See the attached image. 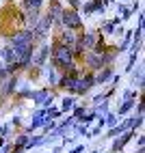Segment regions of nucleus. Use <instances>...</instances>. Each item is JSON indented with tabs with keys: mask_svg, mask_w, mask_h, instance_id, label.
I'll return each mask as SVG.
<instances>
[{
	"mask_svg": "<svg viewBox=\"0 0 145 153\" xmlns=\"http://www.w3.org/2000/svg\"><path fill=\"white\" fill-rule=\"evenodd\" d=\"M82 58H85V67L89 71H100L102 67H106L113 60L110 54H98V52H89L87 56H82Z\"/></svg>",
	"mask_w": 145,
	"mask_h": 153,
	"instance_id": "nucleus-2",
	"label": "nucleus"
},
{
	"mask_svg": "<svg viewBox=\"0 0 145 153\" xmlns=\"http://www.w3.org/2000/svg\"><path fill=\"white\" fill-rule=\"evenodd\" d=\"M48 99V91L44 88V91H39V93L35 95V101H37V104H41V101H46Z\"/></svg>",
	"mask_w": 145,
	"mask_h": 153,
	"instance_id": "nucleus-17",
	"label": "nucleus"
},
{
	"mask_svg": "<svg viewBox=\"0 0 145 153\" xmlns=\"http://www.w3.org/2000/svg\"><path fill=\"white\" fill-rule=\"evenodd\" d=\"M52 63L59 67V69H63V71H69V69H74V54H71V50L65 48V45H61L59 41L52 45Z\"/></svg>",
	"mask_w": 145,
	"mask_h": 153,
	"instance_id": "nucleus-1",
	"label": "nucleus"
},
{
	"mask_svg": "<svg viewBox=\"0 0 145 153\" xmlns=\"http://www.w3.org/2000/svg\"><path fill=\"white\" fill-rule=\"evenodd\" d=\"M130 136H132V131H128V134H123L121 138H117V140H115V145H113V151L117 153L119 149H123V147H126V142L130 140Z\"/></svg>",
	"mask_w": 145,
	"mask_h": 153,
	"instance_id": "nucleus-12",
	"label": "nucleus"
},
{
	"mask_svg": "<svg viewBox=\"0 0 145 153\" xmlns=\"http://www.w3.org/2000/svg\"><path fill=\"white\" fill-rule=\"evenodd\" d=\"M76 43H78L82 50H91V48H95V43H98L95 33H82V35L76 39Z\"/></svg>",
	"mask_w": 145,
	"mask_h": 153,
	"instance_id": "nucleus-6",
	"label": "nucleus"
},
{
	"mask_svg": "<svg viewBox=\"0 0 145 153\" xmlns=\"http://www.w3.org/2000/svg\"><path fill=\"white\" fill-rule=\"evenodd\" d=\"M134 82L139 84V88H143V67L137 69V74H134Z\"/></svg>",
	"mask_w": 145,
	"mask_h": 153,
	"instance_id": "nucleus-14",
	"label": "nucleus"
},
{
	"mask_svg": "<svg viewBox=\"0 0 145 153\" xmlns=\"http://www.w3.org/2000/svg\"><path fill=\"white\" fill-rule=\"evenodd\" d=\"M48 54H50V48H48V45H41V48H39V52L33 54V56H35V58H33V65H35L37 69H39V67H44V65H46V60H48Z\"/></svg>",
	"mask_w": 145,
	"mask_h": 153,
	"instance_id": "nucleus-9",
	"label": "nucleus"
},
{
	"mask_svg": "<svg viewBox=\"0 0 145 153\" xmlns=\"http://www.w3.org/2000/svg\"><path fill=\"white\" fill-rule=\"evenodd\" d=\"M134 104H137L134 99H126V101L121 104V108H119V114H128V112L132 110V106H134Z\"/></svg>",
	"mask_w": 145,
	"mask_h": 153,
	"instance_id": "nucleus-13",
	"label": "nucleus"
},
{
	"mask_svg": "<svg viewBox=\"0 0 145 153\" xmlns=\"http://www.w3.org/2000/svg\"><path fill=\"white\" fill-rule=\"evenodd\" d=\"M9 45L11 48H15V45H35V33L28 30V28H22L20 33H15L11 37V43Z\"/></svg>",
	"mask_w": 145,
	"mask_h": 153,
	"instance_id": "nucleus-4",
	"label": "nucleus"
},
{
	"mask_svg": "<svg viewBox=\"0 0 145 153\" xmlns=\"http://www.w3.org/2000/svg\"><path fill=\"white\" fill-rule=\"evenodd\" d=\"M48 80H50V84H56V74H54V71H50V76H48Z\"/></svg>",
	"mask_w": 145,
	"mask_h": 153,
	"instance_id": "nucleus-18",
	"label": "nucleus"
},
{
	"mask_svg": "<svg viewBox=\"0 0 145 153\" xmlns=\"http://www.w3.org/2000/svg\"><path fill=\"white\" fill-rule=\"evenodd\" d=\"M2 60H5L7 65H13V63H15V54H13V48H11V45H7V48L2 50Z\"/></svg>",
	"mask_w": 145,
	"mask_h": 153,
	"instance_id": "nucleus-11",
	"label": "nucleus"
},
{
	"mask_svg": "<svg viewBox=\"0 0 145 153\" xmlns=\"http://www.w3.org/2000/svg\"><path fill=\"white\" fill-rule=\"evenodd\" d=\"M59 24L63 26V28H67V30L80 28V15H78V11H76V9H65V11H61Z\"/></svg>",
	"mask_w": 145,
	"mask_h": 153,
	"instance_id": "nucleus-3",
	"label": "nucleus"
},
{
	"mask_svg": "<svg viewBox=\"0 0 145 153\" xmlns=\"http://www.w3.org/2000/svg\"><path fill=\"white\" fill-rule=\"evenodd\" d=\"M130 37H132V35H128V39H123V43H121V48H119V50H126V48H128V43H130Z\"/></svg>",
	"mask_w": 145,
	"mask_h": 153,
	"instance_id": "nucleus-19",
	"label": "nucleus"
},
{
	"mask_svg": "<svg viewBox=\"0 0 145 153\" xmlns=\"http://www.w3.org/2000/svg\"><path fill=\"white\" fill-rule=\"evenodd\" d=\"M26 2H28V9H35V11L44 7V0H26Z\"/></svg>",
	"mask_w": 145,
	"mask_h": 153,
	"instance_id": "nucleus-15",
	"label": "nucleus"
},
{
	"mask_svg": "<svg viewBox=\"0 0 145 153\" xmlns=\"http://www.w3.org/2000/svg\"><path fill=\"white\" fill-rule=\"evenodd\" d=\"M82 114V106H76V112H74V119H78Z\"/></svg>",
	"mask_w": 145,
	"mask_h": 153,
	"instance_id": "nucleus-20",
	"label": "nucleus"
},
{
	"mask_svg": "<svg viewBox=\"0 0 145 153\" xmlns=\"http://www.w3.org/2000/svg\"><path fill=\"white\" fill-rule=\"evenodd\" d=\"M93 84H95V76H93V74H85V78H78V86H76L74 93L76 95H85Z\"/></svg>",
	"mask_w": 145,
	"mask_h": 153,
	"instance_id": "nucleus-5",
	"label": "nucleus"
},
{
	"mask_svg": "<svg viewBox=\"0 0 145 153\" xmlns=\"http://www.w3.org/2000/svg\"><path fill=\"white\" fill-rule=\"evenodd\" d=\"M113 78V67H102L100 69V74L95 76V84H104V82H108V80Z\"/></svg>",
	"mask_w": 145,
	"mask_h": 153,
	"instance_id": "nucleus-10",
	"label": "nucleus"
},
{
	"mask_svg": "<svg viewBox=\"0 0 145 153\" xmlns=\"http://www.w3.org/2000/svg\"><path fill=\"white\" fill-rule=\"evenodd\" d=\"M69 108H74V99H63V106H61V112H67Z\"/></svg>",
	"mask_w": 145,
	"mask_h": 153,
	"instance_id": "nucleus-16",
	"label": "nucleus"
},
{
	"mask_svg": "<svg viewBox=\"0 0 145 153\" xmlns=\"http://www.w3.org/2000/svg\"><path fill=\"white\" fill-rule=\"evenodd\" d=\"M76 39H78V37L74 35V30H67V28H63V33L59 35V43L71 50V48H74V43H76Z\"/></svg>",
	"mask_w": 145,
	"mask_h": 153,
	"instance_id": "nucleus-8",
	"label": "nucleus"
},
{
	"mask_svg": "<svg viewBox=\"0 0 145 153\" xmlns=\"http://www.w3.org/2000/svg\"><path fill=\"white\" fill-rule=\"evenodd\" d=\"M7 82L5 84H0V93H2L5 97H9V95H13L15 93V86H17V76L13 74V76H9V78H5Z\"/></svg>",
	"mask_w": 145,
	"mask_h": 153,
	"instance_id": "nucleus-7",
	"label": "nucleus"
}]
</instances>
